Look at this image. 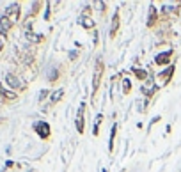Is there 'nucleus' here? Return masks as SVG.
<instances>
[{
	"label": "nucleus",
	"mask_w": 181,
	"mask_h": 172,
	"mask_svg": "<svg viewBox=\"0 0 181 172\" xmlns=\"http://www.w3.org/2000/svg\"><path fill=\"white\" fill-rule=\"evenodd\" d=\"M4 80H5V85H7L11 91H14L16 94H18V92H25V91L29 89V82L23 80L20 75L13 73V71H7L5 77H4Z\"/></svg>",
	"instance_id": "f257e3e1"
},
{
	"label": "nucleus",
	"mask_w": 181,
	"mask_h": 172,
	"mask_svg": "<svg viewBox=\"0 0 181 172\" xmlns=\"http://www.w3.org/2000/svg\"><path fill=\"white\" fill-rule=\"evenodd\" d=\"M4 16L9 20L13 25H16V23L20 21V16H21V5L20 4H11V5H7Z\"/></svg>",
	"instance_id": "f03ea898"
},
{
	"label": "nucleus",
	"mask_w": 181,
	"mask_h": 172,
	"mask_svg": "<svg viewBox=\"0 0 181 172\" xmlns=\"http://www.w3.org/2000/svg\"><path fill=\"white\" fill-rule=\"evenodd\" d=\"M34 131H36L38 137H41L43 140H48L50 135H52V128H50L48 122H44V121H38V122H34Z\"/></svg>",
	"instance_id": "7ed1b4c3"
},
{
	"label": "nucleus",
	"mask_w": 181,
	"mask_h": 172,
	"mask_svg": "<svg viewBox=\"0 0 181 172\" xmlns=\"http://www.w3.org/2000/svg\"><path fill=\"white\" fill-rule=\"evenodd\" d=\"M101 77H103V62H98V68L94 71V80H92V101L96 103V92H98V87L101 83Z\"/></svg>",
	"instance_id": "20e7f679"
},
{
	"label": "nucleus",
	"mask_w": 181,
	"mask_h": 172,
	"mask_svg": "<svg viewBox=\"0 0 181 172\" xmlns=\"http://www.w3.org/2000/svg\"><path fill=\"white\" fill-rule=\"evenodd\" d=\"M18 96L14 91H11V89H5L4 85H2V82H0V99L7 105V103H13V101H16L18 99Z\"/></svg>",
	"instance_id": "39448f33"
},
{
	"label": "nucleus",
	"mask_w": 181,
	"mask_h": 172,
	"mask_svg": "<svg viewBox=\"0 0 181 172\" xmlns=\"http://www.w3.org/2000/svg\"><path fill=\"white\" fill-rule=\"evenodd\" d=\"M13 27H14V25H13V23H11L9 20L5 18L4 14L0 16V36H2L4 39H7V36H9V32L13 30Z\"/></svg>",
	"instance_id": "423d86ee"
},
{
	"label": "nucleus",
	"mask_w": 181,
	"mask_h": 172,
	"mask_svg": "<svg viewBox=\"0 0 181 172\" xmlns=\"http://www.w3.org/2000/svg\"><path fill=\"white\" fill-rule=\"evenodd\" d=\"M172 71H174V68H170V69H165L163 73H160V75H156V87H163L169 80H170V77H172Z\"/></svg>",
	"instance_id": "0eeeda50"
},
{
	"label": "nucleus",
	"mask_w": 181,
	"mask_h": 172,
	"mask_svg": "<svg viewBox=\"0 0 181 172\" xmlns=\"http://www.w3.org/2000/svg\"><path fill=\"white\" fill-rule=\"evenodd\" d=\"M155 91H156V82H155V80L149 78L147 82L142 83V92H144L146 96H153L155 94Z\"/></svg>",
	"instance_id": "6e6552de"
},
{
	"label": "nucleus",
	"mask_w": 181,
	"mask_h": 172,
	"mask_svg": "<svg viewBox=\"0 0 181 172\" xmlns=\"http://www.w3.org/2000/svg\"><path fill=\"white\" fill-rule=\"evenodd\" d=\"M170 52H163L161 55H156L155 57V62L158 64V66H169V60H170Z\"/></svg>",
	"instance_id": "1a4fd4ad"
},
{
	"label": "nucleus",
	"mask_w": 181,
	"mask_h": 172,
	"mask_svg": "<svg viewBox=\"0 0 181 172\" xmlns=\"http://www.w3.org/2000/svg\"><path fill=\"white\" fill-rule=\"evenodd\" d=\"M83 128H85V124H83V105H82L78 114H77V130H78V133H83Z\"/></svg>",
	"instance_id": "9d476101"
},
{
	"label": "nucleus",
	"mask_w": 181,
	"mask_h": 172,
	"mask_svg": "<svg viewBox=\"0 0 181 172\" xmlns=\"http://www.w3.org/2000/svg\"><path fill=\"white\" fill-rule=\"evenodd\" d=\"M133 75L139 78L142 83L149 80V77H147V71H146V69H142V68H140V69H139V68H133Z\"/></svg>",
	"instance_id": "9b49d317"
},
{
	"label": "nucleus",
	"mask_w": 181,
	"mask_h": 172,
	"mask_svg": "<svg viewBox=\"0 0 181 172\" xmlns=\"http://www.w3.org/2000/svg\"><path fill=\"white\" fill-rule=\"evenodd\" d=\"M82 25H83L85 29H92V27H94V21L89 18V14H87V13H85V14H83V18H82Z\"/></svg>",
	"instance_id": "f8f14e48"
},
{
	"label": "nucleus",
	"mask_w": 181,
	"mask_h": 172,
	"mask_svg": "<svg viewBox=\"0 0 181 172\" xmlns=\"http://www.w3.org/2000/svg\"><path fill=\"white\" fill-rule=\"evenodd\" d=\"M155 21H156V9H155V7H151V11H149V20H147V25H149V27H153V25H155Z\"/></svg>",
	"instance_id": "ddd939ff"
},
{
	"label": "nucleus",
	"mask_w": 181,
	"mask_h": 172,
	"mask_svg": "<svg viewBox=\"0 0 181 172\" xmlns=\"http://www.w3.org/2000/svg\"><path fill=\"white\" fill-rule=\"evenodd\" d=\"M130 91H131V82L128 78H124L122 80V94H130Z\"/></svg>",
	"instance_id": "4468645a"
},
{
	"label": "nucleus",
	"mask_w": 181,
	"mask_h": 172,
	"mask_svg": "<svg viewBox=\"0 0 181 172\" xmlns=\"http://www.w3.org/2000/svg\"><path fill=\"white\" fill-rule=\"evenodd\" d=\"M117 29H119V14H116V16H114V27L110 29V36H116Z\"/></svg>",
	"instance_id": "2eb2a0df"
},
{
	"label": "nucleus",
	"mask_w": 181,
	"mask_h": 172,
	"mask_svg": "<svg viewBox=\"0 0 181 172\" xmlns=\"http://www.w3.org/2000/svg\"><path fill=\"white\" fill-rule=\"evenodd\" d=\"M43 5L41 2H36V4H32V11H30V16H36L38 13H39V7Z\"/></svg>",
	"instance_id": "dca6fc26"
},
{
	"label": "nucleus",
	"mask_w": 181,
	"mask_h": 172,
	"mask_svg": "<svg viewBox=\"0 0 181 172\" xmlns=\"http://www.w3.org/2000/svg\"><path fill=\"white\" fill-rule=\"evenodd\" d=\"M62 94H64V91H57V92H53V96H52V103L60 101V99H62Z\"/></svg>",
	"instance_id": "f3484780"
},
{
	"label": "nucleus",
	"mask_w": 181,
	"mask_h": 172,
	"mask_svg": "<svg viewBox=\"0 0 181 172\" xmlns=\"http://www.w3.org/2000/svg\"><path fill=\"white\" fill-rule=\"evenodd\" d=\"M57 77H59V73H57L55 69H50V73H48V80H50V82H57Z\"/></svg>",
	"instance_id": "a211bd4d"
}]
</instances>
